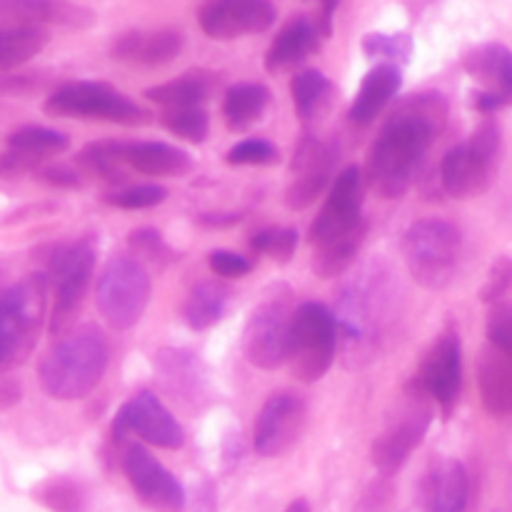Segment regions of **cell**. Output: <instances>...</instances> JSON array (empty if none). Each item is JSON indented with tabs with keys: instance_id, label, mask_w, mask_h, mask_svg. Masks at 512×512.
Returning a JSON list of instances; mask_svg holds the SVG:
<instances>
[{
	"instance_id": "6da1fadb",
	"label": "cell",
	"mask_w": 512,
	"mask_h": 512,
	"mask_svg": "<svg viewBox=\"0 0 512 512\" xmlns=\"http://www.w3.org/2000/svg\"><path fill=\"white\" fill-rule=\"evenodd\" d=\"M448 100L443 93L408 95L390 113L375 138L365 163V180L383 198H403L418 178L435 138L448 125Z\"/></svg>"
},
{
	"instance_id": "7a4b0ae2",
	"label": "cell",
	"mask_w": 512,
	"mask_h": 512,
	"mask_svg": "<svg viewBox=\"0 0 512 512\" xmlns=\"http://www.w3.org/2000/svg\"><path fill=\"white\" fill-rule=\"evenodd\" d=\"M110 363V350L103 333L93 325L75 328L63 335L45 353L38 365V378L45 393L55 400H83L103 380Z\"/></svg>"
},
{
	"instance_id": "3957f363",
	"label": "cell",
	"mask_w": 512,
	"mask_h": 512,
	"mask_svg": "<svg viewBox=\"0 0 512 512\" xmlns=\"http://www.w3.org/2000/svg\"><path fill=\"white\" fill-rule=\"evenodd\" d=\"M393 298L388 278L375 270H363L345 288L338 300V330L350 358H373L393 315Z\"/></svg>"
},
{
	"instance_id": "277c9868",
	"label": "cell",
	"mask_w": 512,
	"mask_h": 512,
	"mask_svg": "<svg viewBox=\"0 0 512 512\" xmlns=\"http://www.w3.org/2000/svg\"><path fill=\"white\" fill-rule=\"evenodd\" d=\"M48 285V275L33 273L5 288L0 298V340H3L0 368L3 373L25 363L33 353L45 318Z\"/></svg>"
},
{
	"instance_id": "5b68a950",
	"label": "cell",
	"mask_w": 512,
	"mask_h": 512,
	"mask_svg": "<svg viewBox=\"0 0 512 512\" xmlns=\"http://www.w3.org/2000/svg\"><path fill=\"white\" fill-rule=\"evenodd\" d=\"M463 253V235L450 220L423 218L408 228L403 255L415 283L428 290H445L455 280Z\"/></svg>"
},
{
	"instance_id": "8992f818",
	"label": "cell",
	"mask_w": 512,
	"mask_h": 512,
	"mask_svg": "<svg viewBox=\"0 0 512 512\" xmlns=\"http://www.w3.org/2000/svg\"><path fill=\"white\" fill-rule=\"evenodd\" d=\"M500 148H503V135L498 125L493 120L478 125L465 143H458L443 155L440 183L445 193L458 200L485 193L498 170Z\"/></svg>"
},
{
	"instance_id": "52a82bcc",
	"label": "cell",
	"mask_w": 512,
	"mask_h": 512,
	"mask_svg": "<svg viewBox=\"0 0 512 512\" xmlns=\"http://www.w3.org/2000/svg\"><path fill=\"white\" fill-rule=\"evenodd\" d=\"M338 343V318L323 303L305 300L295 308L288 363L300 383H318L328 375L338 353Z\"/></svg>"
},
{
	"instance_id": "ba28073f",
	"label": "cell",
	"mask_w": 512,
	"mask_h": 512,
	"mask_svg": "<svg viewBox=\"0 0 512 512\" xmlns=\"http://www.w3.org/2000/svg\"><path fill=\"white\" fill-rule=\"evenodd\" d=\"M153 295L150 275L133 255H115L103 265L95 288L100 315L113 330H130L140 323Z\"/></svg>"
},
{
	"instance_id": "9c48e42d",
	"label": "cell",
	"mask_w": 512,
	"mask_h": 512,
	"mask_svg": "<svg viewBox=\"0 0 512 512\" xmlns=\"http://www.w3.org/2000/svg\"><path fill=\"white\" fill-rule=\"evenodd\" d=\"M433 400L423 393L415 383L408 385L405 403L400 405L398 413L385 423L378 438L373 440L370 458L378 473L395 475L405 468L410 455L418 450L425 440L430 423H433Z\"/></svg>"
},
{
	"instance_id": "30bf717a",
	"label": "cell",
	"mask_w": 512,
	"mask_h": 512,
	"mask_svg": "<svg viewBox=\"0 0 512 512\" xmlns=\"http://www.w3.org/2000/svg\"><path fill=\"white\" fill-rule=\"evenodd\" d=\"M45 113L58 115V118L105 120V123L118 125H145L150 118L148 110L140 108L138 103L120 95L108 83H95V80L60 85L45 100Z\"/></svg>"
},
{
	"instance_id": "8fae6325",
	"label": "cell",
	"mask_w": 512,
	"mask_h": 512,
	"mask_svg": "<svg viewBox=\"0 0 512 512\" xmlns=\"http://www.w3.org/2000/svg\"><path fill=\"white\" fill-rule=\"evenodd\" d=\"M95 273V245L90 240L60 245L50 255L48 283L53 288V315H50V333H63L83 305L85 293Z\"/></svg>"
},
{
	"instance_id": "7c38bea8",
	"label": "cell",
	"mask_w": 512,
	"mask_h": 512,
	"mask_svg": "<svg viewBox=\"0 0 512 512\" xmlns=\"http://www.w3.org/2000/svg\"><path fill=\"white\" fill-rule=\"evenodd\" d=\"M293 315L288 295H268L255 305L243 330V353L255 368L278 370L288 363Z\"/></svg>"
},
{
	"instance_id": "4fadbf2b",
	"label": "cell",
	"mask_w": 512,
	"mask_h": 512,
	"mask_svg": "<svg viewBox=\"0 0 512 512\" xmlns=\"http://www.w3.org/2000/svg\"><path fill=\"white\" fill-rule=\"evenodd\" d=\"M363 183L365 173L355 165L345 168L335 178L323 208H320L313 225H310L308 240L313 248L333 238H340V235H350L360 228H368L363 220Z\"/></svg>"
},
{
	"instance_id": "5bb4252c",
	"label": "cell",
	"mask_w": 512,
	"mask_h": 512,
	"mask_svg": "<svg viewBox=\"0 0 512 512\" xmlns=\"http://www.w3.org/2000/svg\"><path fill=\"white\" fill-rule=\"evenodd\" d=\"M120 463L130 488L145 508L153 512H185L188 508V495L180 480L143 445H128Z\"/></svg>"
},
{
	"instance_id": "9a60e30c",
	"label": "cell",
	"mask_w": 512,
	"mask_h": 512,
	"mask_svg": "<svg viewBox=\"0 0 512 512\" xmlns=\"http://www.w3.org/2000/svg\"><path fill=\"white\" fill-rule=\"evenodd\" d=\"M115 440H125L128 435H138L143 443L155 445L163 450L183 448L185 433L178 420L173 418L168 408L155 398L153 393L133 395L123 408L118 410L113 420Z\"/></svg>"
},
{
	"instance_id": "2e32d148",
	"label": "cell",
	"mask_w": 512,
	"mask_h": 512,
	"mask_svg": "<svg viewBox=\"0 0 512 512\" xmlns=\"http://www.w3.org/2000/svg\"><path fill=\"white\" fill-rule=\"evenodd\" d=\"M413 383L438 405L445 418L453 415L463 385V348L458 333L448 330L435 340Z\"/></svg>"
},
{
	"instance_id": "e0dca14e",
	"label": "cell",
	"mask_w": 512,
	"mask_h": 512,
	"mask_svg": "<svg viewBox=\"0 0 512 512\" xmlns=\"http://www.w3.org/2000/svg\"><path fill=\"white\" fill-rule=\"evenodd\" d=\"M293 180L285 190L290 210H305L323 195L335 173V148L315 135H303L293 155Z\"/></svg>"
},
{
	"instance_id": "ac0fdd59",
	"label": "cell",
	"mask_w": 512,
	"mask_h": 512,
	"mask_svg": "<svg viewBox=\"0 0 512 512\" xmlns=\"http://www.w3.org/2000/svg\"><path fill=\"white\" fill-rule=\"evenodd\" d=\"M305 425V403L295 393H275L265 400L253 430L255 453L260 458L285 455L295 443Z\"/></svg>"
},
{
	"instance_id": "d6986e66",
	"label": "cell",
	"mask_w": 512,
	"mask_h": 512,
	"mask_svg": "<svg viewBox=\"0 0 512 512\" xmlns=\"http://www.w3.org/2000/svg\"><path fill=\"white\" fill-rule=\"evenodd\" d=\"M198 23L213 40H235L265 33L275 23L270 0H208L200 5Z\"/></svg>"
},
{
	"instance_id": "ffe728a7",
	"label": "cell",
	"mask_w": 512,
	"mask_h": 512,
	"mask_svg": "<svg viewBox=\"0 0 512 512\" xmlns=\"http://www.w3.org/2000/svg\"><path fill=\"white\" fill-rule=\"evenodd\" d=\"M465 73L483 83L473 93V105L480 113H495L512 103V53L505 45L488 43L475 48L465 58Z\"/></svg>"
},
{
	"instance_id": "44dd1931",
	"label": "cell",
	"mask_w": 512,
	"mask_h": 512,
	"mask_svg": "<svg viewBox=\"0 0 512 512\" xmlns=\"http://www.w3.org/2000/svg\"><path fill=\"white\" fill-rule=\"evenodd\" d=\"M70 145V138L60 130L40 128V125H25L8 135L5 153L0 158V170L3 175H20L35 173L45 165V160L53 155L65 153Z\"/></svg>"
},
{
	"instance_id": "7402d4cb",
	"label": "cell",
	"mask_w": 512,
	"mask_h": 512,
	"mask_svg": "<svg viewBox=\"0 0 512 512\" xmlns=\"http://www.w3.org/2000/svg\"><path fill=\"white\" fill-rule=\"evenodd\" d=\"M183 33L170 28L160 30H130L115 38L113 58L120 63L143 65V68H158V65L173 63L183 50Z\"/></svg>"
},
{
	"instance_id": "603a6c76",
	"label": "cell",
	"mask_w": 512,
	"mask_h": 512,
	"mask_svg": "<svg viewBox=\"0 0 512 512\" xmlns=\"http://www.w3.org/2000/svg\"><path fill=\"white\" fill-rule=\"evenodd\" d=\"M320 33L318 20H310L305 15L288 20L278 35H275L273 45H270L268 55H265V70L273 75L285 73V70H295L308 60L310 53L318 48Z\"/></svg>"
},
{
	"instance_id": "cb8c5ba5",
	"label": "cell",
	"mask_w": 512,
	"mask_h": 512,
	"mask_svg": "<svg viewBox=\"0 0 512 512\" xmlns=\"http://www.w3.org/2000/svg\"><path fill=\"white\" fill-rule=\"evenodd\" d=\"M5 18L28 25H63V28L83 30L95 23V13L83 5L68 0H0Z\"/></svg>"
},
{
	"instance_id": "d4e9b609",
	"label": "cell",
	"mask_w": 512,
	"mask_h": 512,
	"mask_svg": "<svg viewBox=\"0 0 512 512\" xmlns=\"http://www.w3.org/2000/svg\"><path fill=\"white\" fill-rule=\"evenodd\" d=\"M478 388L490 415L512 418V355L485 345L478 358Z\"/></svg>"
},
{
	"instance_id": "484cf974",
	"label": "cell",
	"mask_w": 512,
	"mask_h": 512,
	"mask_svg": "<svg viewBox=\"0 0 512 512\" xmlns=\"http://www.w3.org/2000/svg\"><path fill=\"white\" fill-rule=\"evenodd\" d=\"M400 85H403V70H400V65L380 63L378 68L370 70L363 78V85H360L353 105H350V123L360 125V128L375 123V118L393 103Z\"/></svg>"
},
{
	"instance_id": "4316f807",
	"label": "cell",
	"mask_w": 512,
	"mask_h": 512,
	"mask_svg": "<svg viewBox=\"0 0 512 512\" xmlns=\"http://www.w3.org/2000/svg\"><path fill=\"white\" fill-rule=\"evenodd\" d=\"M123 160L130 170L150 178H175L193 168V160L185 150L155 140L123 143Z\"/></svg>"
},
{
	"instance_id": "83f0119b",
	"label": "cell",
	"mask_w": 512,
	"mask_h": 512,
	"mask_svg": "<svg viewBox=\"0 0 512 512\" xmlns=\"http://www.w3.org/2000/svg\"><path fill=\"white\" fill-rule=\"evenodd\" d=\"M215 93V78L210 73H185L168 83L153 85L145 90V98L150 103L160 105L163 110H183V108H203L205 100Z\"/></svg>"
},
{
	"instance_id": "f1b7e54d",
	"label": "cell",
	"mask_w": 512,
	"mask_h": 512,
	"mask_svg": "<svg viewBox=\"0 0 512 512\" xmlns=\"http://www.w3.org/2000/svg\"><path fill=\"white\" fill-rule=\"evenodd\" d=\"M470 503L468 470L458 460H448L430 480L428 512H465Z\"/></svg>"
},
{
	"instance_id": "f546056e",
	"label": "cell",
	"mask_w": 512,
	"mask_h": 512,
	"mask_svg": "<svg viewBox=\"0 0 512 512\" xmlns=\"http://www.w3.org/2000/svg\"><path fill=\"white\" fill-rule=\"evenodd\" d=\"M270 105V90L260 83H238L223 98V118L230 130L240 133L258 123Z\"/></svg>"
},
{
	"instance_id": "4dcf8cb0",
	"label": "cell",
	"mask_w": 512,
	"mask_h": 512,
	"mask_svg": "<svg viewBox=\"0 0 512 512\" xmlns=\"http://www.w3.org/2000/svg\"><path fill=\"white\" fill-rule=\"evenodd\" d=\"M48 40L50 33L43 25H5L3 33H0V70L8 73L18 65L28 63L30 58H35L48 45Z\"/></svg>"
},
{
	"instance_id": "1f68e13d",
	"label": "cell",
	"mask_w": 512,
	"mask_h": 512,
	"mask_svg": "<svg viewBox=\"0 0 512 512\" xmlns=\"http://www.w3.org/2000/svg\"><path fill=\"white\" fill-rule=\"evenodd\" d=\"M365 230L368 228H360L350 235H340V238L328 240V243L315 245L313 258H310V270H313L315 278H340L358 258L360 248H363Z\"/></svg>"
},
{
	"instance_id": "d6a6232c",
	"label": "cell",
	"mask_w": 512,
	"mask_h": 512,
	"mask_svg": "<svg viewBox=\"0 0 512 512\" xmlns=\"http://www.w3.org/2000/svg\"><path fill=\"white\" fill-rule=\"evenodd\" d=\"M228 308V290L225 285L215 283V280H205L190 290L188 300L183 305V320L190 330L203 333V330L213 328Z\"/></svg>"
},
{
	"instance_id": "836d02e7",
	"label": "cell",
	"mask_w": 512,
	"mask_h": 512,
	"mask_svg": "<svg viewBox=\"0 0 512 512\" xmlns=\"http://www.w3.org/2000/svg\"><path fill=\"white\" fill-rule=\"evenodd\" d=\"M290 93H293L295 115L308 123V120L318 118V115H323L328 110L330 95H333V83L320 70L305 68L295 73L293 83H290Z\"/></svg>"
},
{
	"instance_id": "e575fe53",
	"label": "cell",
	"mask_w": 512,
	"mask_h": 512,
	"mask_svg": "<svg viewBox=\"0 0 512 512\" xmlns=\"http://www.w3.org/2000/svg\"><path fill=\"white\" fill-rule=\"evenodd\" d=\"M78 165L88 170L95 178H103L108 183L123 188L125 183V160H123V143L115 140H103V143H90L80 150Z\"/></svg>"
},
{
	"instance_id": "d590c367",
	"label": "cell",
	"mask_w": 512,
	"mask_h": 512,
	"mask_svg": "<svg viewBox=\"0 0 512 512\" xmlns=\"http://www.w3.org/2000/svg\"><path fill=\"white\" fill-rule=\"evenodd\" d=\"M35 503L50 512H85V490L70 478H50L33 490Z\"/></svg>"
},
{
	"instance_id": "8d00e7d4",
	"label": "cell",
	"mask_w": 512,
	"mask_h": 512,
	"mask_svg": "<svg viewBox=\"0 0 512 512\" xmlns=\"http://www.w3.org/2000/svg\"><path fill=\"white\" fill-rule=\"evenodd\" d=\"M160 123L178 138L188 143H205L210 133V118L205 108H183V110H163Z\"/></svg>"
},
{
	"instance_id": "74e56055",
	"label": "cell",
	"mask_w": 512,
	"mask_h": 512,
	"mask_svg": "<svg viewBox=\"0 0 512 512\" xmlns=\"http://www.w3.org/2000/svg\"><path fill=\"white\" fill-rule=\"evenodd\" d=\"M298 240V230L293 228H265L253 235L250 248L258 255L275 260V263H288L295 255V250H298Z\"/></svg>"
},
{
	"instance_id": "f35d334b",
	"label": "cell",
	"mask_w": 512,
	"mask_h": 512,
	"mask_svg": "<svg viewBox=\"0 0 512 512\" xmlns=\"http://www.w3.org/2000/svg\"><path fill=\"white\" fill-rule=\"evenodd\" d=\"M168 190L163 185H123L103 195V203L120 210H148L165 203Z\"/></svg>"
},
{
	"instance_id": "ab89813d",
	"label": "cell",
	"mask_w": 512,
	"mask_h": 512,
	"mask_svg": "<svg viewBox=\"0 0 512 512\" xmlns=\"http://www.w3.org/2000/svg\"><path fill=\"white\" fill-rule=\"evenodd\" d=\"M363 50L368 58H380L390 65L408 63L413 55V40L405 33H370L365 35Z\"/></svg>"
},
{
	"instance_id": "60d3db41",
	"label": "cell",
	"mask_w": 512,
	"mask_h": 512,
	"mask_svg": "<svg viewBox=\"0 0 512 512\" xmlns=\"http://www.w3.org/2000/svg\"><path fill=\"white\" fill-rule=\"evenodd\" d=\"M128 245L135 253V258H143L148 260V263L168 265L175 260L173 248H170V245L163 240V235L153 228L133 230V233L128 235Z\"/></svg>"
},
{
	"instance_id": "b9f144b4",
	"label": "cell",
	"mask_w": 512,
	"mask_h": 512,
	"mask_svg": "<svg viewBox=\"0 0 512 512\" xmlns=\"http://www.w3.org/2000/svg\"><path fill=\"white\" fill-rule=\"evenodd\" d=\"M228 165H273L278 160V150L263 138H248L235 143L225 155Z\"/></svg>"
},
{
	"instance_id": "7bdbcfd3",
	"label": "cell",
	"mask_w": 512,
	"mask_h": 512,
	"mask_svg": "<svg viewBox=\"0 0 512 512\" xmlns=\"http://www.w3.org/2000/svg\"><path fill=\"white\" fill-rule=\"evenodd\" d=\"M512 288V260L510 258H498L490 268L485 285L480 288V300L483 303H500L505 298V293Z\"/></svg>"
},
{
	"instance_id": "ee69618b",
	"label": "cell",
	"mask_w": 512,
	"mask_h": 512,
	"mask_svg": "<svg viewBox=\"0 0 512 512\" xmlns=\"http://www.w3.org/2000/svg\"><path fill=\"white\" fill-rule=\"evenodd\" d=\"M208 265L210 270H213V275L228 280L245 278V275L253 273V263H250L245 255L233 253V250H213V253L208 255Z\"/></svg>"
},
{
	"instance_id": "f6af8a7d",
	"label": "cell",
	"mask_w": 512,
	"mask_h": 512,
	"mask_svg": "<svg viewBox=\"0 0 512 512\" xmlns=\"http://www.w3.org/2000/svg\"><path fill=\"white\" fill-rule=\"evenodd\" d=\"M488 343L512 355V305L500 303L488 318Z\"/></svg>"
},
{
	"instance_id": "bcb514c9",
	"label": "cell",
	"mask_w": 512,
	"mask_h": 512,
	"mask_svg": "<svg viewBox=\"0 0 512 512\" xmlns=\"http://www.w3.org/2000/svg\"><path fill=\"white\" fill-rule=\"evenodd\" d=\"M33 175L40 183L53 185V188H80V175L70 168H60V165H43Z\"/></svg>"
},
{
	"instance_id": "7dc6e473",
	"label": "cell",
	"mask_w": 512,
	"mask_h": 512,
	"mask_svg": "<svg viewBox=\"0 0 512 512\" xmlns=\"http://www.w3.org/2000/svg\"><path fill=\"white\" fill-rule=\"evenodd\" d=\"M218 508V500H215V490L213 485H200L198 490H195L193 500H188V512H215Z\"/></svg>"
},
{
	"instance_id": "c3c4849f",
	"label": "cell",
	"mask_w": 512,
	"mask_h": 512,
	"mask_svg": "<svg viewBox=\"0 0 512 512\" xmlns=\"http://www.w3.org/2000/svg\"><path fill=\"white\" fill-rule=\"evenodd\" d=\"M318 3H320L318 28L325 38V35H330V30H333V15H335V10H338L340 0H318Z\"/></svg>"
},
{
	"instance_id": "681fc988",
	"label": "cell",
	"mask_w": 512,
	"mask_h": 512,
	"mask_svg": "<svg viewBox=\"0 0 512 512\" xmlns=\"http://www.w3.org/2000/svg\"><path fill=\"white\" fill-rule=\"evenodd\" d=\"M240 223V215H198V225L203 228H230V225Z\"/></svg>"
},
{
	"instance_id": "f907efd6",
	"label": "cell",
	"mask_w": 512,
	"mask_h": 512,
	"mask_svg": "<svg viewBox=\"0 0 512 512\" xmlns=\"http://www.w3.org/2000/svg\"><path fill=\"white\" fill-rule=\"evenodd\" d=\"M15 398H20V390H15V393H13L10 383H3V410H8L10 403H13Z\"/></svg>"
},
{
	"instance_id": "816d5d0a",
	"label": "cell",
	"mask_w": 512,
	"mask_h": 512,
	"mask_svg": "<svg viewBox=\"0 0 512 512\" xmlns=\"http://www.w3.org/2000/svg\"><path fill=\"white\" fill-rule=\"evenodd\" d=\"M285 512H310V503L305 498H298L285 508Z\"/></svg>"
}]
</instances>
